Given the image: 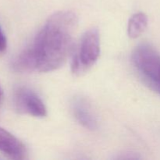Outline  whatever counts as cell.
<instances>
[{
  "instance_id": "277c9868",
  "label": "cell",
  "mask_w": 160,
  "mask_h": 160,
  "mask_svg": "<svg viewBox=\"0 0 160 160\" xmlns=\"http://www.w3.org/2000/svg\"><path fill=\"white\" fill-rule=\"evenodd\" d=\"M14 106L20 113L34 117H45L47 109L42 98L34 91L28 87H20L15 91Z\"/></svg>"
},
{
  "instance_id": "8992f818",
  "label": "cell",
  "mask_w": 160,
  "mask_h": 160,
  "mask_svg": "<svg viewBox=\"0 0 160 160\" xmlns=\"http://www.w3.org/2000/svg\"><path fill=\"white\" fill-rule=\"evenodd\" d=\"M0 152L12 159H23L27 149L23 142L0 127Z\"/></svg>"
},
{
  "instance_id": "7a4b0ae2",
  "label": "cell",
  "mask_w": 160,
  "mask_h": 160,
  "mask_svg": "<svg viewBox=\"0 0 160 160\" xmlns=\"http://www.w3.org/2000/svg\"><path fill=\"white\" fill-rule=\"evenodd\" d=\"M134 67L151 89L160 95V54L148 44L135 48L132 54Z\"/></svg>"
},
{
  "instance_id": "9c48e42d",
  "label": "cell",
  "mask_w": 160,
  "mask_h": 160,
  "mask_svg": "<svg viewBox=\"0 0 160 160\" xmlns=\"http://www.w3.org/2000/svg\"><path fill=\"white\" fill-rule=\"evenodd\" d=\"M2 98H3V92L2 89L1 84H0V106H1L2 102Z\"/></svg>"
},
{
  "instance_id": "52a82bcc",
  "label": "cell",
  "mask_w": 160,
  "mask_h": 160,
  "mask_svg": "<svg viewBox=\"0 0 160 160\" xmlns=\"http://www.w3.org/2000/svg\"><path fill=\"white\" fill-rule=\"evenodd\" d=\"M148 19L142 12L134 13L130 18L128 24V34L131 38L135 39L142 35L148 26Z\"/></svg>"
},
{
  "instance_id": "3957f363",
  "label": "cell",
  "mask_w": 160,
  "mask_h": 160,
  "mask_svg": "<svg viewBox=\"0 0 160 160\" xmlns=\"http://www.w3.org/2000/svg\"><path fill=\"white\" fill-rule=\"evenodd\" d=\"M100 55V35L98 30L93 28L82 36L79 49L73 56L71 70L73 74L81 75L93 67Z\"/></svg>"
},
{
  "instance_id": "6da1fadb",
  "label": "cell",
  "mask_w": 160,
  "mask_h": 160,
  "mask_svg": "<svg viewBox=\"0 0 160 160\" xmlns=\"http://www.w3.org/2000/svg\"><path fill=\"white\" fill-rule=\"evenodd\" d=\"M78 23V16L73 11H58L50 16L32 43L12 60V70L46 73L62 67L73 50Z\"/></svg>"
},
{
  "instance_id": "ba28073f",
  "label": "cell",
  "mask_w": 160,
  "mask_h": 160,
  "mask_svg": "<svg viewBox=\"0 0 160 160\" xmlns=\"http://www.w3.org/2000/svg\"><path fill=\"white\" fill-rule=\"evenodd\" d=\"M7 47V40L5 34L0 27V53L4 52Z\"/></svg>"
},
{
  "instance_id": "5b68a950",
  "label": "cell",
  "mask_w": 160,
  "mask_h": 160,
  "mask_svg": "<svg viewBox=\"0 0 160 160\" xmlns=\"http://www.w3.org/2000/svg\"><path fill=\"white\" fill-rule=\"evenodd\" d=\"M71 111L77 121L84 128L90 131L98 128V117L87 98L81 95L74 97L71 102Z\"/></svg>"
}]
</instances>
